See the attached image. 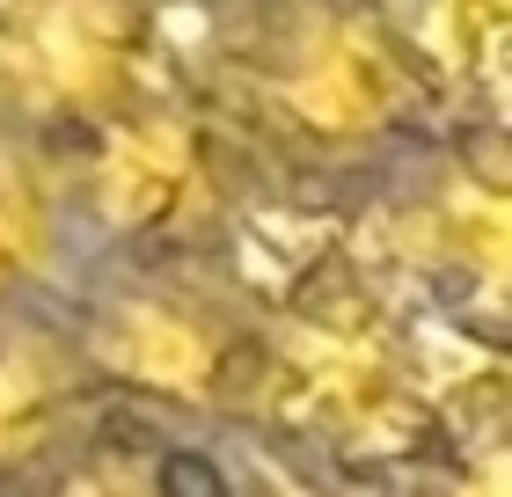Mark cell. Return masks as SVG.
Returning <instances> with one entry per match:
<instances>
[{"label": "cell", "instance_id": "obj_5", "mask_svg": "<svg viewBox=\"0 0 512 497\" xmlns=\"http://www.w3.org/2000/svg\"><path fill=\"white\" fill-rule=\"evenodd\" d=\"M30 242H37V198L15 169H0V271L15 256H30Z\"/></svg>", "mask_w": 512, "mask_h": 497}, {"label": "cell", "instance_id": "obj_1", "mask_svg": "<svg viewBox=\"0 0 512 497\" xmlns=\"http://www.w3.org/2000/svg\"><path fill=\"white\" fill-rule=\"evenodd\" d=\"M8 66L44 96L66 103H96L103 88H118L125 52H132V22L118 0H22L8 37H0Z\"/></svg>", "mask_w": 512, "mask_h": 497}, {"label": "cell", "instance_id": "obj_3", "mask_svg": "<svg viewBox=\"0 0 512 497\" xmlns=\"http://www.w3.org/2000/svg\"><path fill=\"white\" fill-rule=\"evenodd\" d=\"M183 183H191V147L183 132L169 125H132L110 139V161H103V198L118 205V220H161Z\"/></svg>", "mask_w": 512, "mask_h": 497}, {"label": "cell", "instance_id": "obj_4", "mask_svg": "<svg viewBox=\"0 0 512 497\" xmlns=\"http://www.w3.org/2000/svg\"><path fill=\"white\" fill-rule=\"evenodd\" d=\"M505 22H512V0H454L461 52H469V66H476L483 88L505 81Z\"/></svg>", "mask_w": 512, "mask_h": 497}, {"label": "cell", "instance_id": "obj_2", "mask_svg": "<svg viewBox=\"0 0 512 497\" xmlns=\"http://www.w3.org/2000/svg\"><path fill=\"white\" fill-rule=\"evenodd\" d=\"M293 96H300V110H308L315 125L359 132V125H374V117H388L403 103V74H395V59L366 30H337L322 44V59L300 74Z\"/></svg>", "mask_w": 512, "mask_h": 497}]
</instances>
